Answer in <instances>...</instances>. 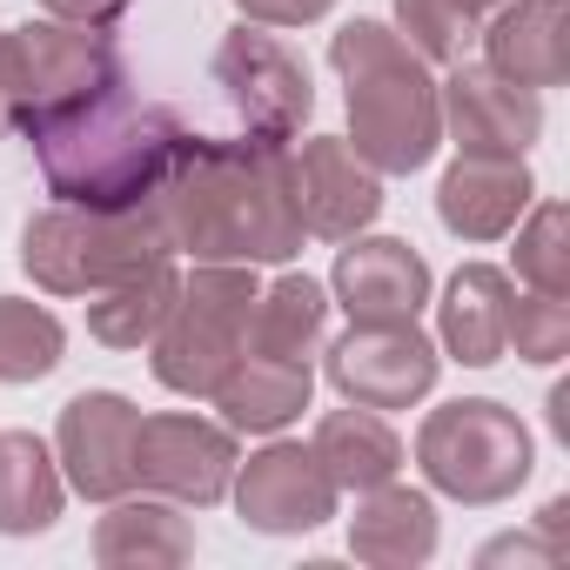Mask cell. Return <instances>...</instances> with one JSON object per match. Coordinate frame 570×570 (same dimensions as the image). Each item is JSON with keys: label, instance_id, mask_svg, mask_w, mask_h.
Here are the masks:
<instances>
[{"label": "cell", "instance_id": "cell-1", "mask_svg": "<svg viewBox=\"0 0 570 570\" xmlns=\"http://www.w3.org/2000/svg\"><path fill=\"white\" fill-rule=\"evenodd\" d=\"M168 248L188 262H289L303 255V215L289 195V141L275 135H188L155 188Z\"/></svg>", "mask_w": 570, "mask_h": 570}, {"label": "cell", "instance_id": "cell-2", "mask_svg": "<svg viewBox=\"0 0 570 570\" xmlns=\"http://www.w3.org/2000/svg\"><path fill=\"white\" fill-rule=\"evenodd\" d=\"M28 141L48 175V195L75 208H141L188 148V128L168 101H148L128 81H115L55 115H35Z\"/></svg>", "mask_w": 570, "mask_h": 570}, {"label": "cell", "instance_id": "cell-3", "mask_svg": "<svg viewBox=\"0 0 570 570\" xmlns=\"http://www.w3.org/2000/svg\"><path fill=\"white\" fill-rule=\"evenodd\" d=\"M330 68L350 88V148L376 175H416L443 148V108L430 61L383 21H350L330 35Z\"/></svg>", "mask_w": 570, "mask_h": 570}, {"label": "cell", "instance_id": "cell-4", "mask_svg": "<svg viewBox=\"0 0 570 570\" xmlns=\"http://www.w3.org/2000/svg\"><path fill=\"white\" fill-rule=\"evenodd\" d=\"M155 255H175L155 202H141V208H75V202H61V208L28 215V228H21V268L48 296H95V289L135 275Z\"/></svg>", "mask_w": 570, "mask_h": 570}, {"label": "cell", "instance_id": "cell-5", "mask_svg": "<svg viewBox=\"0 0 570 570\" xmlns=\"http://www.w3.org/2000/svg\"><path fill=\"white\" fill-rule=\"evenodd\" d=\"M255 296H262L255 262H195V275H181V296H175L168 323L148 343L155 383L175 396H215V383L248 350Z\"/></svg>", "mask_w": 570, "mask_h": 570}, {"label": "cell", "instance_id": "cell-6", "mask_svg": "<svg viewBox=\"0 0 570 570\" xmlns=\"http://www.w3.org/2000/svg\"><path fill=\"white\" fill-rule=\"evenodd\" d=\"M530 463H537V443H530L523 416L497 396H456V403L430 410L416 430V470L430 476V490H443L470 510L517 497L530 483Z\"/></svg>", "mask_w": 570, "mask_h": 570}, {"label": "cell", "instance_id": "cell-7", "mask_svg": "<svg viewBox=\"0 0 570 570\" xmlns=\"http://www.w3.org/2000/svg\"><path fill=\"white\" fill-rule=\"evenodd\" d=\"M0 81H8V101H14V128H28L35 115H55L128 75H121L115 35L75 28V21H21L0 35Z\"/></svg>", "mask_w": 570, "mask_h": 570}, {"label": "cell", "instance_id": "cell-8", "mask_svg": "<svg viewBox=\"0 0 570 570\" xmlns=\"http://www.w3.org/2000/svg\"><path fill=\"white\" fill-rule=\"evenodd\" d=\"M215 88L228 95V108L242 115L248 135H275V141H296L303 121L316 115V88L296 48H282L268 28L242 21L222 35L215 48Z\"/></svg>", "mask_w": 570, "mask_h": 570}, {"label": "cell", "instance_id": "cell-9", "mask_svg": "<svg viewBox=\"0 0 570 570\" xmlns=\"http://www.w3.org/2000/svg\"><path fill=\"white\" fill-rule=\"evenodd\" d=\"M135 483L181 510H215L235 483V430L202 423L188 410L141 416L135 423Z\"/></svg>", "mask_w": 570, "mask_h": 570}, {"label": "cell", "instance_id": "cell-10", "mask_svg": "<svg viewBox=\"0 0 570 570\" xmlns=\"http://www.w3.org/2000/svg\"><path fill=\"white\" fill-rule=\"evenodd\" d=\"M436 343L416 323H350V336L330 343V383L343 403L363 410H410L436 390Z\"/></svg>", "mask_w": 570, "mask_h": 570}, {"label": "cell", "instance_id": "cell-11", "mask_svg": "<svg viewBox=\"0 0 570 570\" xmlns=\"http://www.w3.org/2000/svg\"><path fill=\"white\" fill-rule=\"evenodd\" d=\"M436 108L456 155H530V141L543 135L537 88H517L483 61H456L450 81H436Z\"/></svg>", "mask_w": 570, "mask_h": 570}, {"label": "cell", "instance_id": "cell-12", "mask_svg": "<svg viewBox=\"0 0 570 570\" xmlns=\"http://www.w3.org/2000/svg\"><path fill=\"white\" fill-rule=\"evenodd\" d=\"M289 195L303 228L323 242H350L383 215V175L343 135H309L303 148H289Z\"/></svg>", "mask_w": 570, "mask_h": 570}, {"label": "cell", "instance_id": "cell-13", "mask_svg": "<svg viewBox=\"0 0 570 570\" xmlns=\"http://www.w3.org/2000/svg\"><path fill=\"white\" fill-rule=\"evenodd\" d=\"M135 423L141 410L121 390H81L55 423V463L88 503H115L135 490Z\"/></svg>", "mask_w": 570, "mask_h": 570}, {"label": "cell", "instance_id": "cell-14", "mask_svg": "<svg viewBox=\"0 0 570 570\" xmlns=\"http://www.w3.org/2000/svg\"><path fill=\"white\" fill-rule=\"evenodd\" d=\"M235 510H242V523L248 530H262V537H296V530H316V523H330L336 517V483H330V470L316 463V450H303V443H268V450H255L242 470H235Z\"/></svg>", "mask_w": 570, "mask_h": 570}, {"label": "cell", "instance_id": "cell-15", "mask_svg": "<svg viewBox=\"0 0 570 570\" xmlns=\"http://www.w3.org/2000/svg\"><path fill=\"white\" fill-rule=\"evenodd\" d=\"M330 289L350 323H416L430 303V262L396 235H350Z\"/></svg>", "mask_w": 570, "mask_h": 570}, {"label": "cell", "instance_id": "cell-16", "mask_svg": "<svg viewBox=\"0 0 570 570\" xmlns=\"http://www.w3.org/2000/svg\"><path fill=\"white\" fill-rule=\"evenodd\" d=\"M530 202H537V181H530L523 155H456L436 181V222L456 242L510 235Z\"/></svg>", "mask_w": 570, "mask_h": 570}, {"label": "cell", "instance_id": "cell-17", "mask_svg": "<svg viewBox=\"0 0 570 570\" xmlns=\"http://www.w3.org/2000/svg\"><path fill=\"white\" fill-rule=\"evenodd\" d=\"M483 68L517 88H563L570 81V14L563 0H503L483 21Z\"/></svg>", "mask_w": 570, "mask_h": 570}, {"label": "cell", "instance_id": "cell-18", "mask_svg": "<svg viewBox=\"0 0 570 570\" xmlns=\"http://www.w3.org/2000/svg\"><path fill=\"white\" fill-rule=\"evenodd\" d=\"M510 296L517 282L490 262H463L450 275V289L436 303V343L443 356H456L463 370H490L510 350Z\"/></svg>", "mask_w": 570, "mask_h": 570}, {"label": "cell", "instance_id": "cell-19", "mask_svg": "<svg viewBox=\"0 0 570 570\" xmlns=\"http://www.w3.org/2000/svg\"><path fill=\"white\" fill-rule=\"evenodd\" d=\"M350 557L376 563V570H416L436 557V503L430 490H410V483H376L363 490L356 517H350Z\"/></svg>", "mask_w": 570, "mask_h": 570}, {"label": "cell", "instance_id": "cell-20", "mask_svg": "<svg viewBox=\"0 0 570 570\" xmlns=\"http://www.w3.org/2000/svg\"><path fill=\"white\" fill-rule=\"evenodd\" d=\"M309 390H316L309 363H282V356L242 350L235 370L215 383L208 403L222 410V423H228L235 436H275V430H289V423L309 410Z\"/></svg>", "mask_w": 570, "mask_h": 570}, {"label": "cell", "instance_id": "cell-21", "mask_svg": "<svg viewBox=\"0 0 570 570\" xmlns=\"http://www.w3.org/2000/svg\"><path fill=\"white\" fill-rule=\"evenodd\" d=\"M195 523L168 497H115L95 523V563L108 570H148V563H188Z\"/></svg>", "mask_w": 570, "mask_h": 570}, {"label": "cell", "instance_id": "cell-22", "mask_svg": "<svg viewBox=\"0 0 570 570\" xmlns=\"http://www.w3.org/2000/svg\"><path fill=\"white\" fill-rule=\"evenodd\" d=\"M175 296H181V268H175V255H155L135 275H121V282L88 296V336L108 343V350H148L155 330L168 323Z\"/></svg>", "mask_w": 570, "mask_h": 570}, {"label": "cell", "instance_id": "cell-23", "mask_svg": "<svg viewBox=\"0 0 570 570\" xmlns=\"http://www.w3.org/2000/svg\"><path fill=\"white\" fill-rule=\"evenodd\" d=\"M316 463L330 470V483L336 490H376V483H390L396 470H403V436L390 430V416L383 410H363V403H350V410H330L323 423H316Z\"/></svg>", "mask_w": 570, "mask_h": 570}, {"label": "cell", "instance_id": "cell-24", "mask_svg": "<svg viewBox=\"0 0 570 570\" xmlns=\"http://www.w3.org/2000/svg\"><path fill=\"white\" fill-rule=\"evenodd\" d=\"M68 476L35 430H0V537H35L61 517Z\"/></svg>", "mask_w": 570, "mask_h": 570}, {"label": "cell", "instance_id": "cell-25", "mask_svg": "<svg viewBox=\"0 0 570 570\" xmlns=\"http://www.w3.org/2000/svg\"><path fill=\"white\" fill-rule=\"evenodd\" d=\"M330 336V289L316 275H275L255 296L248 316V350L255 356H282V363H309Z\"/></svg>", "mask_w": 570, "mask_h": 570}, {"label": "cell", "instance_id": "cell-26", "mask_svg": "<svg viewBox=\"0 0 570 570\" xmlns=\"http://www.w3.org/2000/svg\"><path fill=\"white\" fill-rule=\"evenodd\" d=\"M68 330L55 309L28 303V296H0V383H41L61 370Z\"/></svg>", "mask_w": 570, "mask_h": 570}, {"label": "cell", "instance_id": "cell-27", "mask_svg": "<svg viewBox=\"0 0 570 570\" xmlns=\"http://www.w3.org/2000/svg\"><path fill=\"white\" fill-rule=\"evenodd\" d=\"M483 14H490L483 0H396V35L423 61L456 68V61H470V48L483 35Z\"/></svg>", "mask_w": 570, "mask_h": 570}, {"label": "cell", "instance_id": "cell-28", "mask_svg": "<svg viewBox=\"0 0 570 570\" xmlns=\"http://www.w3.org/2000/svg\"><path fill=\"white\" fill-rule=\"evenodd\" d=\"M530 222L517 228V275L543 296H570V208L563 202H537L523 208Z\"/></svg>", "mask_w": 570, "mask_h": 570}, {"label": "cell", "instance_id": "cell-29", "mask_svg": "<svg viewBox=\"0 0 570 570\" xmlns=\"http://www.w3.org/2000/svg\"><path fill=\"white\" fill-rule=\"evenodd\" d=\"M510 350L517 363H563L570 356V303L563 296H510Z\"/></svg>", "mask_w": 570, "mask_h": 570}, {"label": "cell", "instance_id": "cell-30", "mask_svg": "<svg viewBox=\"0 0 570 570\" xmlns=\"http://www.w3.org/2000/svg\"><path fill=\"white\" fill-rule=\"evenodd\" d=\"M242 8V21H255V28H316L336 0H235Z\"/></svg>", "mask_w": 570, "mask_h": 570}, {"label": "cell", "instance_id": "cell-31", "mask_svg": "<svg viewBox=\"0 0 570 570\" xmlns=\"http://www.w3.org/2000/svg\"><path fill=\"white\" fill-rule=\"evenodd\" d=\"M563 557H570V543H557L543 523L523 530V537H497V543H483V563H563Z\"/></svg>", "mask_w": 570, "mask_h": 570}, {"label": "cell", "instance_id": "cell-32", "mask_svg": "<svg viewBox=\"0 0 570 570\" xmlns=\"http://www.w3.org/2000/svg\"><path fill=\"white\" fill-rule=\"evenodd\" d=\"M55 21H75V28H115L128 14V0H41Z\"/></svg>", "mask_w": 570, "mask_h": 570}, {"label": "cell", "instance_id": "cell-33", "mask_svg": "<svg viewBox=\"0 0 570 570\" xmlns=\"http://www.w3.org/2000/svg\"><path fill=\"white\" fill-rule=\"evenodd\" d=\"M550 430H557V436L570 443V390H563V383L550 390Z\"/></svg>", "mask_w": 570, "mask_h": 570}, {"label": "cell", "instance_id": "cell-34", "mask_svg": "<svg viewBox=\"0 0 570 570\" xmlns=\"http://www.w3.org/2000/svg\"><path fill=\"white\" fill-rule=\"evenodd\" d=\"M14 135V101H8V81H0V141Z\"/></svg>", "mask_w": 570, "mask_h": 570}, {"label": "cell", "instance_id": "cell-35", "mask_svg": "<svg viewBox=\"0 0 570 570\" xmlns=\"http://www.w3.org/2000/svg\"><path fill=\"white\" fill-rule=\"evenodd\" d=\"M483 8H503V0H483Z\"/></svg>", "mask_w": 570, "mask_h": 570}]
</instances>
